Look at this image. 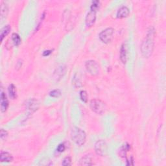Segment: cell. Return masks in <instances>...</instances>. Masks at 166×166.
<instances>
[{
	"instance_id": "obj_11",
	"label": "cell",
	"mask_w": 166,
	"mask_h": 166,
	"mask_svg": "<svg viewBox=\"0 0 166 166\" xmlns=\"http://www.w3.org/2000/svg\"><path fill=\"white\" fill-rule=\"evenodd\" d=\"M120 59L123 64H126L127 60V48L126 44H123L121 47Z\"/></svg>"
},
{
	"instance_id": "obj_20",
	"label": "cell",
	"mask_w": 166,
	"mask_h": 166,
	"mask_svg": "<svg viewBox=\"0 0 166 166\" xmlns=\"http://www.w3.org/2000/svg\"><path fill=\"white\" fill-rule=\"evenodd\" d=\"M61 91L59 89H55L49 92V96L52 98H57L61 96Z\"/></svg>"
},
{
	"instance_id": "obj_25",
	"label": "cell",
	"mask_w": 166,
	"mask_h": 166,
	"mask_svg": "<svg viewBox=\"0 0 166 166\" xmlns=\"http://www.w3.org/2000/svg\"><path fill=\"white\" fill-rule=\"evenodd\" d=\"M65 149H66L65 145L64 143H61L58 146L57 149H56V151L59 152V153H62V152L65 151Z\"/></svg>"
},
{
	"instance_id": "obj_12",
	"label": "cell",
	"mask_w": 166,
	"mask_h": 166,
	"mask_svg": "<svg viewBox=\"0 0 166 166\" xmlns=\"http://www.w3.org/2000/svg\"><path fill=\"white\" fill-rule=\"evenodd\" d=\"M130 13L129 9L127 7H121L119 10H118L117 13V17L118 18H124L127 17Z\"/></svg>"
},
{
	"instance_id": "obj_13",
	"label": "cell",
	"mask_w": 166,
	"mask_h": 166,
	"mask_svg": "<svg viewBox=\"0 0 166 166\" xmlns=\"http://www.w3.org/2000/svg\"><path fill=\"white\" fill-rule=\"evenodd\" d=\"M13 160V156L7 152L2 151L0 154V161L1 162H11Z\"/></svg>"
},
{
	"instance_id": "obj_7",
	"label": "cell",
	"mask_w": 166,
	"mask_h": 166,
	"mask_svg": "<svg viewBox=\"0 0 166 166\" xmlns=\"http://www.w3.org/2000/svg\"><path fill=\"white\" fill-rule=\"evenodd\" d=\"M96 11H91L87 14L86 20H85V23L87 27H92L94 25L96 20Z\"/></svg>"
},
{
	"instance_id": "obj_2",
	"label": "cell",
	"mask_w": 166,
	"mask_h": 166,
	"mask_svg": "<svg viewBox=\"0 0 166 166\" xmlns=\"http://www.w3.org/2000/svg\"><path fill=\"white\" fill-rule=\"evenodd\" d=\"M72 140L78 146L81 147L84 145L86 142V135L84 130L80 129L78 127H73L72 130Z\"/></svg>"
},
{
	"instance_id": "obj_10",
	"label": "cell",
	"mask_w": 166,
	"mask_h": 166,
	"mask_svg": "<svg viewBox=\"0 0 166 166\" xmlns=\"http://www.w3.org/2000/svg\"><path fill=\"white\" fill-rule=\"evenodd\" d=\"M79 164L80 165H92L94 164L92 156L90 155H85L80 159Z\"/></svg>"
},
{
	"instance_id": "obj_21",
	"label": "cell",
	"mask_w": 166,
	"mask_h": 166,
	"mask_svg": "<svg viewBox=\"0 0 166 166\" xmlns=\"http://www.w3.org/2000/svg\"><path fill=\"white\" fill-rule=\"evenodd\" d=\"M99 7H100V2H99V1H94L92 2V4L90 7V10L97 12L99 10Z\"/></svg>"
},
{
	"instance_id": "obj_18",
	"label": "cell",
	"mask_w": 166,
	"mask_h": 166,
	"mask_svg": "<svg viewBox=\"0 0 166 166\" xmlns=\"http://www.w3.org/2000/svg\"><path fill=\"white\" fill-rule=\"evenodd\" d=\"M56 72H54V75H56V77L60 78L61 77L64 75L66 72V67L64 66H59V67L56 70Z\"/></svg>"
},
{
	"instance_id": "obj_15",
	"label": "cell",
	"mask_w": 166,
	"mask_h": 166,
	"mask_svg": "<svg viewBox=\"0 0 166 166\" xmlns=\"http://www.w3.org/2000/svg\"><path fill=\"white\" fill-rule=\"evenodd\" d=\"M9 96L12 99H15L16 98V87L15 86V85L11 84V85H9Z\"/></svg>"
},
{
	"instance_id": "obj_14",
	"label": "cell",
	"mask_w": 166,
	"mask_h": 166,
	"mask_svg": "<svg viewBox=\"0 0 166 166\" xmlns=\"http://www.w3.org/2000/svg\"><path fill=\"white\" fill-rule=\"evenodd\" d=\"M11 30V27L9 25L5 26L3 29H1V35H0V37H1V42H3L4 38L6 36H7V35H9V33H10Z\"/></svg>"
},
{
	"instance_id": "obj_19",
	"label": "cell",
	"mask_w": 166,
	"mask_h": 166,
	"mask_svg": "<svg viewBox=\"0 0 166 166\" xmlns=\"http://www.w3.org/2000/svg\"><path fill=\"white\" fill-rule=\"evenodd\" d=\"M12 40H13L14 45L16 46H18L21 44V41H22L20 35L17 33H13L12 35Z\"/></svg>"
},
{
	"instance_id": "obj_24",
	"label": "cell",
	"mask_w": 166,
	"mask_h": 166,
	"mask_svg": "<svg viewBox=\"0 0 166 166\" xmlns=\"http://www.w3.org/2000/svg\"><path fill=\"white\" fill-rule=\"evenodd\" d=\"M0 136H1V139L2 140H6V139L8 137V132L4 129H1V135H0Z\"/></svg>"
},
{
	"instance_id": "obj_3",
	"label": "cell",
	"mask_w": 166,
	"mask_h": 166,
	"mask_svg": "<svg viewBox=\"0 0 166 166\" xmlns=\"http://www.w3.org/2000/svg\"><path fill=\"white\" fill-rule=\"evenodd\" d=\"M90 108L93 112L99 115H102L106 111V105L99 99H93L90 101Z\"/></svg>"
},
{
	"instance_id": "obj_22",
	"label": "cell",
	"mask_w": 166,
	"mask_h": 166,
	"mask_svg": "<svg viewBox=\"0 0 166 166\" xmlns=\"http://www.w3.org/2000/svg\"><path fill=\"white\" fill-rule=\"evenodd\" d=\"M80 97L81 100L84 102V103H87L88 101V94L86 91L82 90L80 92Z\"/></svg>"
},
{
	"instance_id": "obj_16",
	"label": "cell",
	"mask_w": 166,
	"mask_h": 166,
	"mask_svg": "<svg viewBox=\"0 0 166 166\" xmlns=\"http://www.w3.org/2000/svg\"><path fill=\"white\" fill-rule=\"evenodd\" d=\"M130 146L129 144L126 143L123 145V147L120 149V155L122 157H126V154L128 151L130 150Z\"/></svg>"
},
{
	"instance_id": "obj_27",
	"label": "cell",
	"mask_w": 166,
	"mask_h": 166,
	"mask_svg": "<svg viewBox=\"0 0 166 166\" xmlns=\"http://www.w3.org/2000/svg\"><path fill=\"white\" fill-rule=\"evenodd\" d=\"M52 51L51 50H47V51H44L43 53V56H49V54L51 53Z\"/></svg>"
},
{
	"instance_id": "obj_9",
	"label": "cell",
	"mask_w": 166,
	"mask_h": 166,
	"mask_svg": "<svg viewBox=\"0 0 166 166\" xmlns=\"http://www.w3.org/2000/svg\"><path fill=\"white\" fill-rule=\"evenodd\" d=\"M9 106V101L5 94L1 92V110L2 112H6Z\"/></svg>"
},
{
	"instance_id": "obj_17",
	"label": "cell",
	"mask_w": 166,
	"mask_h": 166,
	"mask_svg": "<svg viewBox=\"0 0 166 166\" xmlns=\"http://www.w3.org/2000/svg\"><path fill=\"white\" fill-rule=\"evenodd\" d=\"M1 20H3L4 18H5L8 13V5L7 4L5 3H2L1 4Z\"/></svg>"
},
{
	"instance_id": "obj_1",
	"label": "cell",
	"mask_w": 166,
	"mask_h": 166,
	"mask_svg": "<svg viewBox=\"0 0 166 166\" xmlns=\"http://www.w3.org/2000/svg\"><path fill=\"white\" fill-rule=\"evenodd\" d=\"M155 32L154 28H150L147 35L146 39L144 40L141 46V53L145 58H149L151 56L154 49V37Z\"/></svg>"
},
{
	"instance_id": "obj_6",
	"label": "cell",
	"mask_w": 166,
	"mask_h": 166,
	"mask_svg": "<svg viewBox=\"0 0 166 166\" xmlns=\"http://www.w3.org/2000/svg\"><path fill=\"white\" fill-rule=\"evenodd\" d=\"M95 151L98 155L105 156L107 152V145L106 142L103 139L97 141L95 144Z\"/></svg>"
},
{
	"instance_id": "obj_5",
	"label": "cell",
	"mask_w": 166,
	"mask_h": 166,
	"mask_svg": "<svg viewBox=\"0 0 166 166\" xmlns=\"http://www.w3.org/2000/svg\"><path fill=\"white\" fill-rule=\"evenodd\" d=\"M86 68L92 76H96L99 73V66L95 60H88L86 63Z\"/></svg>"
},
{
	"instance_id": "obj_4",
	"label": "cell",
	"mask_w": 166,
	"mask_h": 166,
	"mask_svg": "<svg viewBox=\"0 0 166 166\" xmlns=\"http://www.w3.org/2000/svg\"><path fill=\"white\" fill-rule=\"evenodd\" d=\"M114 29L113 28H107L99 34V39L103 43L108 44L112 41Z\"/></svg>"
},
{
	"instance_id": "obj_8",
	"label": "cell",
	"mask_w": 166,
	"mask_h": 166,
	"mask_svg": "<svg viewBox=\"0 0 166 166\" xmlns=\"http://www.w3.org/2000/svg\"><path fill=\"white\" fill-rule=\"evenodd\" d=\"M28 110L32 112H35L39 108L40 103L38 100L35 99H31L26 104Z\"/></svg>"
},
{
	"instance_id": "obj_26",
	"label": "cell",
	"mask_w": 166,
	"mask_h": 166,
	"mask_svg": "<svg viewBox=\"0 0 166 166\" xmlns=\"http://www.w3.org/2000/svg\"><path fill=\"white\" fill-rule=\"evenodd\" d=\"M127 165H134V158L132 156H130L129 158H127Z\"/></svg>"
},
{
	"instance_id": "obj_23",
	"label": "cell",
	"mask_w": 166,
	"mask_h": 166,
	"mask_svg": "<svg viewBox=\"0 0 166 166\" xmlns=\"http://www.w3.org/2000/svg\"><path fill=\"white\" fill-rule=\"evenodd\" d=\"M72 164V158H71L70 156H67L63 160V162L62 163V165H70Z\"/></svg>"
}]
</instances>
